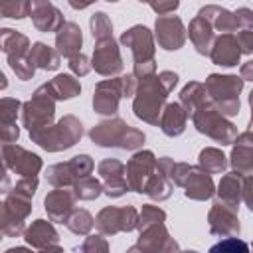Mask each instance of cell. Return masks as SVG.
Masks as SVG:
<instances>
[{"label":"cell","instance_id":"d6986e66","mask_svg":"<svg viewBox=\"0 0 253 253\" xmlns=\"http://www.w3.org/2000/svg\"><path fill=\"white\" fill-rule=\"evenodd\" d=\"M75 194L73 188L69 190V186H61V188H53L51 192L45 194L43 198V208L47 217L53 223H65L71 215V211L75 210Z\"/></svg>","mask_w":253,"mask_h":253},{"label":"cell","instance_id":"680465c9","mask_svg":"<svg viewBox=\"0 0 253 253\" xmlns=\"http://www.w3.org/2000/svg\"><path fill=\"white\" fill-rule=\"evenodd\" d=\"M239 75L243 81H253V59L245 61L241 67H239Z\"/></svg>","mask_w":253,"mask_h":253},{"label":"cell","instance_id":"6125c7cd","mask_svg":"<svg viewBox=\"0 0 253 253\" xmlns=\"http://www.w3.org/2000/svg\"><path fill=\"white\" fill-rule=\"evenodd\" d=\"M249 126L253 128V105H251V119H249Z\"/></svg>","mask_w":253,"mask_h":253},{"label":"cell","instance_id":"8d00e7d4","mask_svg":"<svg viewBox=\"0 0 253 253\" xmlns=\"http://www.w3.org/2000/svg\"><path fill=\"white\" fill-rule=\"evenodd\" d=\"M65 227L71 233H75V235H89L91 229L95 227V217L87 210L79 208V210H73L71 211L69 219L65 221Z\"/></svg>","mask_w":253,"mask_h":253},{"label":"cell","instance_id":"e0dca14e","mask_svg":"<svg viewBox=\"0 0 253 253\" xmlns=\"http://www.w3.org/2000/svg\"><path fill=\"white\" fill-rule=\"evenodd\" d=\"M97 174L103 180V194L109 198H121L130 190L126 182V166L117 158L101 160L97 164Z\"/></svg>","mask_w":253,"mask_h":253},{"label":"cell","instance_id":"6da1fadb","mask_svg":"<svg viewBox=\"0 0 253 253\" xmlns=\"http://www.w3.org/2000/svg\"><path fill=\"white\" fill-rule=\"evenodd\" d=\"M89 138L93 144L103 148H121V150H140L146 134L134 126H130L121 117H109L105 121H99L91 130Z\"/></svg>","mask_w":253,"mask_h":253},{"label":"cell","instance_id":"6f0895ef","mask_svg":"<svg viewBox=\"0 0 253 253\" xmlns=\"http://www.w3.org/2000/svg\"><path fill=\"white\" fill-rule=\"evenodd\" d=\"M158 77H160V81L164 83V87L172 93L174 91V87H176V83H178V73H174V71H170V69H164V71H160L158 73Z\"/></svg>","mask_w":253,"mask_h":253},{"label":"cell","instance_id":"44dd1931","mask_svg":"<svg viewBox=\"0 0 253 253\" xmlns=\"http://www.w3.org/2000/svg\"><path fill=\"white\" fill-rule=\"evenodd\" d=\"M184 196L188 200H196V202H206V200H211L215 196L213 178L200 164L192 166V170L186 178V184H184Z\"/></svg>","mask_w":253,"mask_h":253},{"label":"cell","instance_id":"f5cc1de1","mask_svg":"<svg viewBox=\"0 0 253 253\" xmlns=\"http://www.w3.org/2000/svg\"><path fill=\"white\" fill-rule=\"evenodd\" d=\"M237 42H239L241 53H245V55L253 53V28L237 32Z\"/></svg>","mask_w":253,"mask_h":253},{"label":"cell","instance_id":"4fadbf2b","mask_svg":"<svg viewBox=\"0 0 253 253\" xmlns=\"http://www.w3.org/2000/svg\"><path fill=\"white\" fill-rule=\"evenodd\" d=\"M154 38L158 47L166 51H178L184 47L188 30L184 28V22L180 16H158L154 20Z\"/></svg>","mask_w":253,"mask_h":253},{"label":"cell","instance_id":"83f0119b","mask_svg":"<svg viewBox=\"0 0 253 253\" xmlns=\"http://www.w3.org/2000/svg\"><path fill=\"white\" fill-rule=\"evenodd\" d=\"M243 174L231 170L227 174L221 176L219 184L215 186V194H217V200L229 204V206H235L239 208V204L243 202Z\"/></svg>","mask_w":253,"mask_h":253},{"label":"cell","instance_id":"74e56055","mask_svg":"<svg viewBox=\"0 0 253 253\" xmlns=\"http://www.w3.org/2000/svg\"><path fill=\"white\" fill-rule=\"evenodd\" d=\"M45 182L51 184L53 188H61V186H73L75 178L71 174L69 162H57L45 168Z\"/></svg>","mask_w":253,"mask_h":253},{"label":"cell","instance_id":"277c9868","mask_svg":"<svg viewBox=\"0 0 253 253\" xmlns=\"http://www.w3.org/2000/svg\"><path fill=\"white\" fill-rule=\"evenodd\" d=\"M192 123L196 126V130L200 134H206L208 138H211L213 142L221 144V146H229L235 142L237 138V126L229 121V117H225L215 105L213 101L204 105L202 109H198L192 117Z\"/></svg>","mask_w":253,"mask_h":253},{"label":"cell","instance_id":"d590c367","mask_svg":"<svg viewBox=\"0 0 253 253\" xmlns=\"http://www.w3.org/2000/svg\"><path fill=\"white\" fill-rule=\"evenodd\" d=\"M73 194L77 200H83V202H91V200H97L101 194H103V182L93 178V176H85L81 180H77L73 186Z\"/></svg>","mask_w":253,"mask_h":253},{"label":"cell","instance_id":"484cf974","mask_svg":"<svg viewBox=\"0 0 253 253\" xmlns=\"http://www.w3.org/2000/svg\"><path fill=\"white\" fill-rule=\"evenodd\" d=\"M188 119H190V117H188V113H186V109L182 107L180 101L166 103V107H164V111H162V115H160L158 126H160V130H162L166 136L174 138V136H180V134L186 130Z\"/></svg>","mask_w":253,"mask_h":253},{"label":"cell","instance_id":"7dc6e473","mask_svg":"<svg viewBox=\"0 0 253 253\" xmlns=\"http://www.w3.org/2000/svg\"><path fill=\"white\" fill-rule=\"evenodd\" d=\"M67 67H69V71H71L73 75H77V77H85V75L93 69L91 59H89L85 53H77V55L69 57V59H67Z\"/></svg>","mask_w":253,"mask_h":253},{"label":"cell","instance_id":"7bdbcfd3","mask_svg":"<svg viewBox=\"0 0 253 253\" xmlns=\"http://www.w3.org/2000/svg\"><path fill=\"white\" fill-rule=\"evenodd\" d=\"M158 221H166V211L162 208L154 206V204H144L142 210L138 211V225H136V229L140 231V229H144V227H148L152 223H158Z\"/></svg>","mask_w":253,"mask_h":253},{"label":"cell","instance_id":"bcb514c9","mask_svg":"<svg viewBox=\"0 0 253 253\" xmlns=\"http://www.w3.org/2000/svg\"><path fill=\"white\" fill-rule=\"evenodd\" d=\"M38 190V176H20L16 184L10 188V192L24 196V198H34Z\"/></svg>","mask_w":253,"mask_h":253},{"label":"cell","instance_id":"4dcf8cb0","mask_svg":"<svg viewBox=\"0 0 253 253\" xmlns=\"http://www.w3.org/2000/svg\"><path fill=\"white\" fill-rule=\"evenodd\" d=\"M47 85L57 101H69L81 93V83L73 73H59L51 81H47Z\"/></svg>","mask_w":253,"mask_h":253},{"label":"cell","instance_id":"f1b7e54d","mask_svg":"<svg viewBox=\"0 0 253 253\" xmlns=\"http://www.w3.org/2000/svg\"><path fill=\"white\" fill-rule=\"evenodd\" d=\"M178 101H180L182 107L186 109L188 117H192L198 109H202L204 105L211 103V97L208 95L204 83H200V81H188V83L182 87V91H180V95H178Z\"/></svg>","mask_w":253,"mask_h":253},{"label":"cell","instance_id":"816d5d0a","mask_svg":"<svg viewBox=\"0 0 253 253\" xmlns=\"http://www.w3.org/2000/svg\"><path fill=\"white\" fill-rule=\"evenodd\" d=\"M233 14H235V20H237L239 30H249V28H253V10H251V8L241 6V8H237Z\"/></svg>","mask_w":253,"mask_h":253},{"label":"cell","instance_id":"be15d7a7","mask_svg":"<svg viewBox=\"0 0 253 253\" xmlns=\"http://www.w3.org/2000/svg\"><path fill=\"white\" fill-rule=\"evenodd\" d=\"M249 105H253V89H251V93H249Z\"/></svg>","mask_w":253,"mask_h":253},{"label":"cell","instance_id":"f546056e","mask_svg":"<svg viewBox=\"0 0 253 253\" xmlns=\"http://www.w3.org/2000/svg\"><path fill=\"white\" fill-rule=\"evenodd\" d=\"M30 59L32 63L38 67V69H43V71H55L59 67V51L55 47H49L47 43L43 42H36L32 43L30 47Z\"/></svg>","mask_w":253,"mask_h":253},{"label":"cell","instance_id":"836d02e7","mask_svg":"<svg viewBox=\"0 0 253 253\" xmlns=\"http://www.w3.org/2000/svg\"><path fill=\"white\" fill-rule=\"evenodd\" d=\"M172 192H174L172 180H170L164 172H160V170L156 168V172H154V174L150 176V180L146 182L144 194H146L152 202H164V200H168V198L172 196Z\"/></svg>","mask_w":253,"mask_h":253},{"label":"cell","instance_id":"603a6c76","mask_svg":"<svg viewBox=\"0 0 253 253\" xmlns=\"http://www.w3.org/2000/svg\"><path fill=\"white\" fill-rule=\"evenodd\" d=\"M241 47L237 42L235 34H219L215 36L213 47L210 51V59L211 63L219 65V67H235L241 59Z\"/></svg>","mask_w":253,"mask_h":253},{"label":"cell","instance_id":"30bf717a","mask_svg":"<svg viewBox=\"0 0 253 253\" xmlns=\"http://www.w3.org/2000/svg\"><path fill=\"white\" fill-rule=\"evenodd\" d=\"M91 65H93L95 73H99L103 77H115L123 71L125 63H123L121 47H119V43L113 36L95 42L93 55H91Z\"/></svg>","mask_w":253,"mask_h":253},{"label":"cell","instance_id":"8fae6325","mask_svg":"<svg viewBox=\"0 0 253 253\" xmlns=\"http://www.w3.org/2000/svg\"><path fill=\"white\" fill-rule=\"evenodd\" d=\"M239 208L229 206L221 200H213L210 211H208V227L210 233L215 237H229V235H237L241 233V223H239V215H237Z\"/></svg>","mask_w":253,"mask_h":253},{"label":"cell","instance_id":"681fc988","mask_svg":"<svg viewBox=\"0 0 253 253\" xmlns=\"http://www.w3.org/2000/svg\"><path fill=\"white\" fill-rule=\"evenodd\" d=\"M148 4H150V8L154 10V14L166 16V14H172V12L178 10L180 0H150Z\"/></svg>","mask_w":253,"mask_h":253},{"label":"cell","instance_id":"db71d44e","mask_svg":"<svg viewBox=\"0 0 253 253\" xmlns=\"http://www.w3.org/2000/svg\"><path fill=\"white\" fill-rule=\"evenodd\" d=\"M121 77H123V93H125V99L134 97L136 87H138L136 75H134V73H126V75H121Z\"/></svg>","mask_w":253,"mask_h":253},{"label":"cell","instance_id":"4316f807","mask_svg":"<svg viewBox=\"0 0 253 253\" xmlns=\"http://www.w3.org/2000/svg\"><path fill=\"white\" fill-rule=\"evenodd\" d=\"M198 16L206 18L213 26V30L219 32V34H233L239 28L237 26V20H235V14L231 10H227V8L217 6V4H206V6H202L198 10Z\"/></svg>","mask_w":253,"mask_h":253},{"label":"cell","instance_id":"d6a6232c","mask_svg":"<svg viewBox=\"0 0 253 253\" xmlns=\"http://www.w3.org/2000/svg\"><path fill=\"white\" fill-rule=\"evenodd\" d=\"M198 164L210 172V174H223L227 170V156L221 152V148H215V146H206L200 150L198 154Z\"/></svg>","mask_w":253,"mask_h":253},{"label":"cell","instance_id":"03108f58","mask_svg":"<svg viewBox=\"0 0 253 253\" xmlns=\"http://www.w3.org/2000/svg\"><path fill=\"white\" fill-rule=\"evenodd\" d=\"M105 2H119V0H105Z\"/></svg>","mask_w":253,"mask_h":253},{"label":"cell","instance_id":"cb8c5ba5","mask_svg":"<svg viewBox=\"0 0 253 253\" xmlns=\"http://www.w3.org/2000/svg\"><path fill=\"white\" fill-rule=\"evenodd\" d=\"M188 38L192 42V45L196 47V51L200 55H208L210 57V51L213 47V42H215V30L213 26L202 18V16H194L190 20V26H188Z\"/></svg>","mask_w":253,"mask_h":253},{"label":"cell","instance_id":"e575fe53","mask_svg":"<svg viewBox=\"0 0 253 253\" xmlns=\"http://www.w3.org/2000/svg\"><path fill=\"white\" fill-rule=\"evenodd\" d=\"M156 168H158L160 172H164V174L172 180L174 186L184 188L186 178H188V174H190V170H192V164H188V162H176V160L170 158V156H160Z\"/></svg>","mask_w":253,"mask_h":253},{"label":"cell","instance_id":"52a82bcc","mask_svg":"<svg viewBox=\"0 0 253 253\" xmlns=\"http://www.w3.org/2000/svg\"><path fill=\"white\" fill-rule=\"evenodd\" d=\"M32 213V198L8 192L0 206V233L4 237H20L26 231V219Z\"/></svg>","mask_w":253,"mask_h":253},{"label":"cell","instance_id":"91938a15","mask_svg":"<svg viewBox=\"0 0 253 253\" xmlns=\"http://www.w3.org/2000/svg\"><path fill=\"white\" fill-rule=\"evenodd\" d=\"M93 2H97V0H67V4H69L73 10H85V8H89Z\"/></svg>","mask_w":253,"mask_h":253},{"label":"cell","instance_id":"9f6ffc18","mask_svg":"<svg viewBox=\"0 0 253 253\" xmlns=\"http://www.w3.org/2000/svg\"><path fill=\"white\" fill-rule=\"evenodd\" d=\"M243 202L249 211H253V174H247L243 178Z\"/></svg>","mask_w":253,"mask_h":253},{"label":"cell","instance_id":"9c48e42d","mask_svg":"<svg viewBox=\"0 0 253 253\" xmlns=\"http://www.w3.org/2000/svg\"><path fill=\"white\" fill-rule=\"evenodd\" d=\"M2 164L8 172L18 176H38L43 168V162L36 152H30L16 142H2Z\"/></svg>","mask_w":253,"mask_h":253},{"label":"cell","instance_id":"5b68a950","mask_svg":"<svg viewBox=\"0 0 253 253\" xmlns=\"http://www.w3.org/2000/svg\"><path fill=\"white\" fill-rule=\"evenodd\" d=\"M208 95L211 97L213 105L225 115V117H235L239 115L241 103H239V93L243 91L245 81L241 75H221V73H210L204 81Z\"/></svg>","mask_w":253,"mask_h":253},{"label":"cell","instance_id":"11a10c76","mask_svg":"<svg viewBox=\"0 0 253 253\" xmlns=\"http://www.w3.org/2000/svg\"><path fill=\"white\" fill-rule=\"evenodd\" d=\"M20 138V126L18 125H2L0 126V140L2 142H16Z\"/></svg>","mask_w":253,"mask_h":253},{"label":"cell","instance_id":"ffe728a7","mask_svg":"<svg viewBox=\"0 0 253 253\" xmlns=\"http://www.w3.org/2000/svg\"><path fill=\"white\" fill-rule=\"evenodd\" d=\"M30 18H32L34 28L38 32H42V34L57 32L65 24L61 10L51 0H32Z\"/></svg>","mask_w":253,"mask_h":253},{"label":"cell","instance_id":"2e32d148","mask_svg":"<svg viewBox=\"0 0 253 253\" xmlns=\"http://www.w3.org/2000/svg\"><path fill=\"white\" fill-rule=\"evenodd\" d=\"M125 97L123 93V77H111L103 79L95 85L93 91V111L97 115L105 117H115L119 111V103Z\"/></svg>","mask_w":253,"mask_h":253},{"label":"cell","instance_id":"5bb4252c","mask_svg":"<svg viewBox=\"0 0 253 253\" xmlns=\"http://www.w3.org/2000/svg\"><path fill=\"white\" fill-rule=\"evenodd\" d=\"M156 164H158V158L154 156L152 150H142V148L134 150V154L126 162V182L132 192L144 194L146 182L156 172Z\"/></svg>","mask_w":253,"mask_h":253},{"label":"cell","instance_id":"8992f818","mask_svg":"<svg viewBox=\"0 0 253 253\" xmlns=\"http://www.w3.org/2000/svg\"><path fill=\"white\" fill-rule=\"evenodd\" d=\"M55 97L47 83L40 85L28 101L22 103V125L28 128V132L42 130L49 125H53L55 117Z\"/></svg>","mask_w":253,"mask_h":253},{"label":"cell","instance_id":"f35d334b","mask_svg":"<svg viewBox=\"0 0 253 253\" xmlns=\"http://www.w3.org/2000/svg\"><path fill=\"white\" fill-rule=\"evenodd\" d=\"M6 61L10 65V69L14 71V75L20 81H30L36 75V65L32 63L30 55H6Z\"/></svg>","mask_w":253,"mask_h":253},{"label":"cell","instance_id":"d4e9b609","mask_svg":"<svg viewBox=\"0 0 253 253\" xmlns=\"http://www.w3.org/2000/svg\"><path fill=\"white\" fill-rule=\"evenodd\" d=\"M81 45H83V34L75 22H65L55 32V49L59 51L61 57L69 59V57L81 53Z\"/></svg>","mask_w":253,"mask_h":253},{"label":"cell","instance_id":"1f68e13d","mask_svg":"<svg viewBox=\"0 0 253 253\" xmlns=\"http://www.w3.org/2000/svg\"><path fill=\"white\" fill-rule=\"evenodd\" d=\"M30 47H32V43H30L28 36H24L12 28L0 30V49L6 55H28Z\"/></svg>","mask_w":253,"mask_h":253},{"label":"cell","instance_id":"60d3db41","mask_svg":"<svg viewBox=\"0 0 253 253\" xmlns=\"http://www.w3.org/2000/svg\"><path fill=\"white\" fill-rule=\"evenodd\" d=\"M89 30H91V36L95 38V42L105 40V38L113 36V22L105 12H95L89 18Z\"/></svg>","mask_w":253,"mask_h":253},{"label":"cell","instance_id":"ba28073f","mask_svg":"<svg viewBox=\"0 0 253 253\" xmlns=\"http://www.w3.org/2000/svg\"><path fill=\"white\" fill-rule=\"evenodd\" d=\"M138 225V210L134 206H107L95 215V227L99 233L111 237L117 233H130Z\"/></svg>","mask_w":253,"mask_h":253},{"label":"cell","instance_id":"7402d4cb","mask_svg":"<svg viewBox=\"0 0 253 253\" xmlns=\"http://www.w3.org/2000/svg\"><path fill=\"white\" fill-rule=\"evenodd\" d=\"M229 166L231 170L247 176L253 174V128L239 132L229 154Z\"/></svg>","mask_w":253,"mask_h":253},{"label":"cell","instance_id":"7c38bea8","mask_svg":"<svg viewBox=\"0 0 253 253\" xmlns=\"http://www.w3.org/2000/svg\"><path fill=\"white\" fill-rule=\"evenodd\" d=\"M119 42H121V45H125V47L130 49L134 63L154 59V53H156V38H154V32L148 30L146 26H142V24L130 26L128 30H125L121 34Z\"/></svg>","mask_w":253,"mask_h":253},{"label":"cell","instance_id":"f907efd6","mask_svg":"<svg viewBox=\"0 0 253 253\" xmlns=\"http://www.w3.org/2000/svg\"><path fill=\"white\" fill-rule=\"evenodd\" d=\"M132 73L136 75V79H144L148 75H156V59H148V61H138L132 67Z\"/></svg>","mask_w":253,"mask_h":253},{"label":"cell","instance_id":"b9f144b4","mask_svg":"<svg viewBox=\"0 0 253 253\" xmlns=\"http://www.w3.org/2000/svg\"><path fill=\"white\" fill-rule=\"evenodd\" d=\"M18 115H22V101L14 97H2L0 99V126L16 125Z\"/></svg>","mask_w":253,"mask_h":253},{"label":"cell","instance_id":"7a4b0ae2","mask_svg":"<svg viewBox=\"0 0 253 253\" xmlns=\"http://www.w3.org/2000/svg\"><path fill=\"white\" fill-rule=\"evenodd\" d=\"M170 91L164 87V83L160 81L158 73L156 75H148L144 79H138V87L136 93L132 97V113L138 121L158 126L160 123V115L166 107V99H168Z\"/></svg>","mask_w":253,"mask_h":253},{"label":"cell","instance_id":"c3c4849f","mask_svg":"<svg viewBox=\"0 0 253 253\" xmlns=\"http://www.w3.org/2000/svg\"><path fill=\"white\" fill-rule=\"evenodd\" d=\"M247 249H249V245L245 241L237 239V235H229V237H223L219 243L211 245L210 251L215 253V251H247Z\"/></svg>","mask_w":253,"mask_h":253},{"label":"cell","instance_id":"e7e4bbea","mask_svg":"<svg viewBox=\"0 0 253 253\" xmlns=\"http://www.w3.org/2000/svg\"><path fill=\"white\" fill-rule=\"evenodd\" d=\"M138 2H142V4H148V2H150V0H138Z\"/></svg>","mask_w":253,"mask_h":253},{"label":"cell","instance_id":"003e7915","mask_svg":"<svg viewBox=\"0 0 253 253\" xmlns=\"http://www.w3.org/2000/svg\"><path fill=\"white\" fill-rule=\"evenodd\" d=\"M251 249H253V243H251Z\"/></svg>","mask_w":253,"mask_h":253},{"label":"cell","instance_id":"ac0fdd59","mask_svg":"<svg viewBox=\"0 0 253 253\" xmlns=\"http://www.w3.org/2000/svg\"><path fill=\"white\" fill-rule=\"evenodd\" d=\"M24 241L38 251H61L59 245V235L53 227V221L47 219H34L26 231H24Z\"/></svg>","mask_w":253,"mask_h":253},{"label":"cell","instance_id":"94428289","mask_svg":"<svg viewBox=\"0 0 253 253\" xmlns=\"http://www.w3.org/2000/svg\"><path fill=\"white\" fill-rule=\"evenodd\" d=\"M0 79H2V81H0V87H2V89H6V85H8V83H6V75H4V73H0Z\"/></svg>","mask_w":253,"mask_h":253},{"label":"cell","instance_id":"ee69618b","mask_svg":"<svg viewBox=\"0 0 253 253\" xmlns=\"http://www.w3.org/2000/svg\"><path fill=\"white\" fill-rule=\"evenodd\" d=\"M67 162H69V168H71V172L75 176V182L85 178V176H91V172L95 168V162H93V158L89 154H77V156L69 158Z\"/></svg>","mask_w":253,"mask_h":253},{"label":"cell","instance_id":"f6af8a7d","mask_svg":"<svg viewBox=\"0 0 253 253\" xmlns=\"http://www.w3.org/2000/svg\"><path fill=\"white\" fill-rule=\"evenodd\" d=\"M107 235L97 233V235H85V241L77 247V251L81 253H107L109 251V241L105 239Z\"/></svg>","mask_w":253,"mask_h":253},{"label":"cell","instance_id":"9a60e30c","mask_svg":"<svg viewBox=\"0 0 253 253\" xmlns=\"http://www.w3.org/2000/svg\"><path fill=\"white\" fill-rule=\"evenodd\" d=\"M138 239L134 245L128 247V251H144V253H156V251H178L180 245L174 237H170V231L166 229L164 221L152 223L138 231Z\"/></svg>","mask_w":253,"mask_h":253},{"label":"cell","instance_id":"3957f363","mask_svg":"<svg viewBox=\"0 0 253 253\" xmlns=\"http://www.w3.org/2000/svg\"><path fill=\"white\" fill-rule=\"evenodd\" d=\"M83 136V125L75 115H63L57 123L30 132V140L45 152H63L73 148Z\"/></svg>","mask_w":253,"mask_h":253},{"label":"cell","instance_id":"ab89813d","mask_svg":"<svg viewBox=\"0 0 253 253\" xmlns=\"http://www.w3.org/2000/svg\"><path fill=\"white\" fill-rule=\"evenodd\" d=\"M30 8H32V0H0L2 18L24 20L30 16Z\"/></svg>","mask_w":253,"mask_h":253}]
</instances>
